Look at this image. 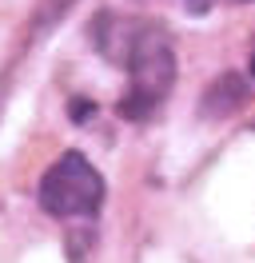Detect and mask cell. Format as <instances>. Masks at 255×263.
<instances>
[{"mask_svg": "<svg viewBox=\"0 0 255 263\" xmlns=\"http://www.w3.org/2000/svg\"><path fill=\"white\" fill-rule=\"evenodd\" d=\"M96 40L116 64L128 68L132 88H128L120 116L124 120H143L156 112V104L172 92L175 80V60L172 44L148 20H116V16H96Z\"/></svg>", "mask_w": 255, "mask_h": 263, "instance_id": "6da1fadb", "label": "cell"}, {"mask_svg": "<svg viewBox=\"0 0 255 263\" xmlns=\"http://www.w3.org/2000/svg\"><path fill=\"white\" fill-rule=\"evenodd\" d=\"M104 203V176L96 172L84 152H64L40 180V208L56 219L92 215Z\"/></svg>", "mask_w": 255, "mask_h": 263, "instance_id": "7a4b0ae2", "label": "cell"}, {"mask_svg": "<svg viewBox=\"0 0 255 263\" xmlns=\"http://www.w3.org/2000/svg\"><path fill=\"white\" fill-rule=\"evenodd\" d=\"M251 76H255V52H251Z\"/></svg>", "mask_w": 255, "mask_h": 263, "instance_id": "3957f363", "label": "cell"}]
</instances>
